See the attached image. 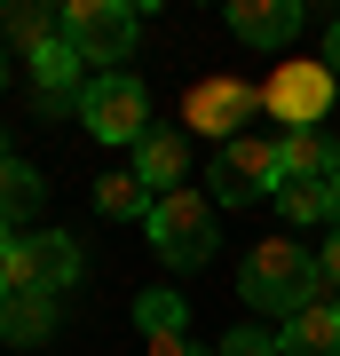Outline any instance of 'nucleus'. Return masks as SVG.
I'll list each match as a JSON object with an SVG mask.
<instances>
[{"label": "nucleus", "instance_id": "1", "mask_svg": "<svg viewBox=\"0 0 340 356\" xmlns=\"http://www.w3.org/2000/svg\"><path fill=\"white\" fill-rule=\"evenodd\" d=\"M238 301L253 309V317H293V309L325 301L332 309V285L316 277V254H301L293 238H261L238 269Z\"/></svg>", "mask_w": 340, "mask_h": 356}, {"label": "nucleus", "instance_id": "2", "mask_svg": "<svg viewBox=\"0 0 340 356\" xmlns=\"http://www.w3.org/2000/svg\"><path fill=\"white\" fill-rule=\"evenodd\" d=\"M143 229H151V254L166 269H198V261H214V245H222V214H214L206 191H166Z\"/></svg>", "mask_w": 340, "mask_h": 356}, {"label": "nucleus", "instance_id": "3", "mask_svg": "<svg viewBox=\"0 0 340 356\" xmlns=\"http://www.w3.org/2000/svg\"><path fill=\"white\" fill-rule=\"evenodd\" d=\"M72 111H79V127L95 143H119V151H135V143L151 135V88H143L135 72H95Z\"/></svg>", "mask_w": 340, "mask_h": 356}, {"label": "nucleus", "instance_id": "4", "mask_svg": "<svg viewBox=\"0 0 340 356\" xmlns=\"http://www.w3.org/2000/svg\"><path fill=\"white\" fill-rule=\"evenodd\" d=\"M277 182H285L277 135H238V143L214 151V166H206L198 191L214 198V206H253V198H277Z\"/></svg>", "mask_w": 340, "mask_h": 356}, {"label": "nucleus", "instance_id": "5", "mask_svg": "<svg viewBox=\"0 0 340 356\" xmlns=\"http://www.w3.org/2000/svg\"><path fill=\"white\" fill-rule=\"evenodd\" d=\"M253 111H261V88H245V79H229V72H206V79L182 88V127L206 135L214 151L238 143V135H253Z\"/></svg>", "mask_w": 340, "mask_h": 356}, {"label": "nucleus", "instance_id": "6", "mask_svg": "<svg viewBox=\"0 0 340 356\" xmlns=\"http://www.w3.org/2000/svg\"><path fill=\"white\" fill-rule=\"evenodd\" d=\"M63 40L79 48V64H127L143 40V16L119 8V0H63Z\"/></svg>", "mask_w": 340, "mask_h": 356}, {"label": "nucleus", "instance_id": "7", "mask_svg": "<svg viewBox=\"0 0 340 356\" xmlns=\"http://www.w3.org/2000/svg\"><path fill=\"white\" fill-rule=\"evenodd\" d=\"M332 95H340L332 64H277V72L261 79V111H269V119H285V135L316 127V119L332 111Z\"/></svg>", "mask_w": 340, "mask_h": 356}, {"label": "nucleus", "instance_id": "8", "mask_svg": "<svg viewBox=\"0 0 340 356\" xmlns=\"http://www.w3.org/2000/svg\"><path fill=\"white\" fill-rule=\"evenodd\" d=\"M79 269H88V245L72 238V229H40V238H24V254H16V277L8 293H72L79 285Z\"/></svg>", "mask_w": 340, "mask_h": 356}, {"label": "nucleus", "instance_id": "9", "mask_svg": "<svg viewBox=\"0 0 340 356\" xmlns=\"http://www.w3.org/2000/svg\"><path fill=\"white\" fill-rule=\"evenodd\" d=\"M127 175H135L151 198L190 191V143H182V135H166V127H151V135L135 143V166H127Z\"/></svg>", "mask_w": 340, "mask_h": 356}, {"label": "nucleus", "instance_id": "10", "mask_svg": "<svg viewBox=\"0 0 340 356\" xmlns=\"http://www.w3.org/2000/svg\"><path fill=\"white\" fill-rule=\"evenodd\" d=\"M56 40H63V8H48V0H8V8H0V56H24L32 64Z\"/></svg>", "mask_w": 340, "mask_h": 356}, {"label": "nucleus", "instance_id": "11", "mask_svg": "<svg viewBox=\"0 0 340 356\" xmlns=\"http://www.w3.org/2000/svg\"><path fill=\"white\" fill-rule=\"evenodd\" d=\"M229 32L245 48H285L301 32V0H229Z\"/></svg>", "mask_w": 340, "mask_h": 356}, {"label": "nucleus", "instance_id": "12", "mask_svg": "<svg viewBox=\"0 0 340 356\" xmlns=\"http://www.w3.org/2000/svg\"><path fill=\"white\" fill-rule=\"evenodd\" d=\"M56 317H63L56 293H8V301H0V341L8 348H40L56 332Z\"/></svg>", "mask_w": 340, "mask_h": 356}, {"label": "nucleus", "instance_id": "13", "mask_svg": "<svg viewBox=\"0 0 340 356\" xmlns=\"http://www.w3.org/2000/svg\"><path fill=\"white\" fill-rule=\"evenodd\" d=\"M79 72H88V64H79V48H72V40L40 48V56H32V88H40V111H63V103H79V88H88Z\"/></svg>", "mask_w": 340, "mask_h": 356}, {"label": "nucleus", "instance_id": "14", "mask_svg": "<svg viewBox=\"0 0 340 356\" xmlns=\"http://www.w3.org/2000/svg\"><path fill=\"white\" fill-rule=\"evenodd\" d=\"M277 356H340V317H332L325 301L293 309V317L277 325Z\"/></svg>", "mask_w": 340, "mask_h": 356}, {"label": "nucleus", "instance_id": "15", "mask_svg": "<svg viewBox=\"0 0 340 356\" xmlns=\"http://www.w3.org/2000/svg\"><path fill=\"white\" fill-rule=\"evenodd\" d=\"M48 198V182H40V166H24L8 151V135H0V222H24L32 206Z\"/></svg>", "mask_w": 340, "mask_h": 356}, {"label": "nucleus", "instance_id": "16", "mask_svg": "<svg viewBox=\"0 0 340 356\" xmlns=\"http://www.w3.org/2000/svg\"><path fill=\"white\" fill-rule=\"evenodd\" d=\"M277 159H285V182H325L332 175V135H316V127L277 135Z\"/></svg>", "mask_w": 340, "mask_h": 356}, {"label": "nucleus", "instance_id": "17", "mask_svg": "<svg viewBox=\"0 0 340 356\" xmlns=\"http://www.w3.org/2000/svg\"><path fill=\"white\" fill-rule=\"evenodd\" d=\"M151 206H159V198L143 191L135 175H103V182H95V214H103V222H151Z\"/></svg>", "mask_w": 340, "mask_h": 356}, {"label": "nucleus", "instance_id": "18", "mask_svg": "<svg viewBox=\"0 0 340 356\" xmlns=\"http://www.w3.org/2000/svg\"><path fill=\"white\" fill-rule=\"evenodd\" d=\"M277 214L285 222H332V191L325 182H277Z\"/></svg>", "mask_w": 340, "mask_h": 356}, {"label": "nucleus", "instance_id": "19", "mask_svg": "<svg viewBox=\"0 0 340 356\" xmlns=\"http://www.w3.org/2000/svg\"><path fill=\"white\" fill-rule=\"evenodd\" d=\"M190 309L175 301V293H135V325H143V341H151V332H166V325H182Z\"/></svg>", "mask_w": 340, "mask_h": 356}, {"label": "nucleus", "instance_id": "20", "mask_svg": "<svg viewBox=\"0 0 340 356\" xmlns=\"http://www.w3.org/2000/svg\"><path fill=\"white\" fill-rule=\"evenodd\" d=\"M214 356H277V332H253V325H238V332H222V348Z\"/></svg>", "mask_w": 340, "mask_h": 356}, {"label": "nucleus", "instance_id": "21", "mask_svg": "<svg viewBox=\"0 0 340 356\" xmlns=\"http://www.w3.org/2000/svg\"><path fill=\"white\" fill-rule=\"evenodd\" d=\"M143 356H214V348L190 341V325H166V332H151V341H143Z\"/></svg>", "mask_w": 340, "mask_h": 356}, {"label": "nucleus", "instance_id": "22", "mask_svg": "<svg viewBox=\"0 0 340 356\" xmlns=\"http://www.w3.org/2000/svg\"><path fill=\"white\" fill-rule=\"evenodd\" d=\"M316 277H325L340 293V222H332V238H325V254H316Z\"/></svg>", "mask_w": 340, "mask_h": 356}, {"label": "nucleus", "instance_id": "23", "mask_svg": "<svg viewBox=\"0 0 340 356\" xmlns=\"http://www.w3.org/2000/svg\"><path fill=\"white\" fill-rule=\"evenodd\" d=\"M16 254H24V238H16V222H0V277H16Z\"/></svg>", "mask_w": 340, "mask_h": 356}, {"label": "nucleus", "instance_id": "24", "mask_svg": "<svg viewBox=\"0 0 340 356\" xmlns=\"http://www.w3.org/2000/svg\"><path fill=\"white\" fill-rule=\"evenodd\" d=\"M325 191H332V222H340V143H332V175H325Z\"/></svg>", "mask_w": 340, "mask_h": 356}, {"label": "nucleus", "instance_id": "25", "mask_svg": "<svg viewBox=\"0 0 340 356\" xmlns=\"http://www.w3.org/2000/svg\"><path fill=\"white\" fill-rule=\"evenodd\" d=\"M325 64H332V79H340V24L325 32Z\"/></svg>", "mask_w": 340, "mask_h": 356}, {"label": "nucleus", "instance_id": "26", "mask_svg": "<svg viewBox=\"0 0 340 356\" xmlns=\"http://www.w3.org/2000/svg\"><path fill=\"white\" fill-rule=\"evenodd\" d=\"M0 88H8V56H0Z\"/></svg>", "mask_w": 340, "mask_h": 356}, {"label": "nucleus", "instance_id": "27", "mask_svg": "<svg viewBox=\"0 0 340 356\" xmlns=\"http://www.w3.org/2000/svg\"><path fill=\"white\" fill-rule=\"evenodd\" d=\"M0 301H8V277H0Z\"/></svg>", "mask_w": 340, "mask_h": 356}, {"label": "nucleus", "instance_id": "28", "mask_svg": "<svg viewBox=\"0 0 340 356\" xmlns=\"http://www.w3.org/2000/svg\"><path fill=\"white\" fill-rule=\"evenodd\" d=\"M332 317H340V293H332Z\"/></svg>", "mask_w": 340, "mask_h": 356}]
</instances>
